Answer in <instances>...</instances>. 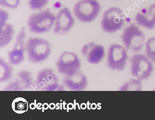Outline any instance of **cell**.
I'll use <instances>...</instances> for the list:
<instances>
[{
    "label": "cell",
    "instance_id": "30bf717a",
    "mask_svg": "<svg viewBox=\"0 0 155 120\" xmlns=\"http://www.w3.org/2000/svg\"><path fill=\"white\" fill-rule=\"evenodd\" d=\"M75 24V19L70 10L67 7L61 8L56 16L53 33L64 35L69 32Z\"/></svg>",
    "mask_w": 155,
    "mask_h": 120
},
{
    "label": "cell",
    "instance_id": "9c48e42d",
    "mask_svg": "<svg viewBox=\"0 0 155 120\" xmlns=\"http://www.w3.org/2000/svg\"><path fill=\"white\" fill-rule=\"evenodd\" d=\"M56 66L59 72L63 75L80 70L81 62L76 53L66 51L60 55Z\"/></svg>",
    "mask_w": 155,
    "mask_h": 120
},
{
    "label": "cell",
    "instance_id": "8fae6325",
    "mask_svg": "<svg viewBox=\"0 0 155 120\" xmlns=\"http://www.w3.org/2000/svg\"><path fill=\"white\" fill-rule=\"evenodd\" d=\"M26 37V29L22 27L17 35L13 49L8 53L9 62L12 65L20 64L25 60Z\"/></svg>",
    "mask_w": 155,
    "mask_h": 120
},
{
    "label": "cell",
    "instance_id": "2e32d148",
    "mask_svg": "<svg viewBox=\"0 0 155 120\" xmlns=\"http://www.w3.org/2000/svg\"><path fill=\"white\" fill-rule=\"evenodd\" d=\"M14 34L15 31L12 25L6 23L0 25V48L8 45L13 39Z\"/></svg>",
    "mask_w": 155,
    "mask_h": 120
},
{
    "label": "cell",
    "instance_id": "8992f818",
    "mask_svg": "<svg viewBox=\"0 0 155 120\" xmlns=\"http://www.w3.org/2000/svg\"><path fill=\"white\" fill-rule=\"evenodd\" d=\"M130 62L131 74L141 81L148 79L153 72L152 62L143 55H135L130 59Z\"/></svg>",
    "mask_w": 155,
    "mask_h": 120
},
{
    "label": "cell",
    "instance_id": "4fadbf2b",
    "mask_svg": "<svg viewBox=\"0 0 155 120\" xmlns=\"http://www.w3.org/2000/svg\"><path fill=\"white\" fill-rule=\"evenodd\" d=\"M62 81L65 87L72 91H83L88 85L87 78L80 70L63 75Z\"/></svg>",
    "mask_w": 155,
    "mask_h": 120
},
{
    "label": "cell",
    "instance_id": "52a82bcc",
    "mask_svg": "<svg viewBox=\"0 0 155 120\" xmlns=\"http://www.w3.org/2000/svg\"><path fill=\"white\" fill-rule=\"evenodd\" d=\"M60 85L58 73L51 68L39 71L36 80V87L40 91H55Z\"/></svg>",
    "mask_w": 155,
    "mask_h": 120
},
{
    "label": "cell",
    "instance_id": "ba28073f",
    "mask_svg": "<svg viewBox=\"0 0 155 120\" xmlns=\"http://www.w3.org/2000/svg\"><path fill=\"white\" fill-rule=\"evenodd\" d=\"M128 59L126 48L120 45L112 44L108 52L107 65L113 71L120 72L124 70Z\"/></svg>",
    "mask_w": 155,
    "mask_h": 120
},
{
    "label": "cell",
    "instance_id": "3957f363",
    "mask_svg": "<svg viewBox=\"0 0 155 120\" xmlns=\"http://www.w3.org/2000/svg\"><path fill=\"white\" fill-rule=\"evenodd\" d=\"M101 10L97 0H80L74 5L73 14L80 22L89 23L97 18Z\"/></svg>",
    "mask_w": 155,
    "mask_h": 120
},
{
    "label": "cell",
    "instance_id": "9a60e30c",
    "mask_svg": "<svg viewBox=\"0 0 155 120\" xmlns=\"http://www.w3.org/2000/svg\"><path fill=\"white\" fill-rule=\"evenodd\" d=\"M137 22L140 26L148 29L155 26V4L151 5L147 9L138 12L135 16Z\"/></svg>",
    "mask_w": 155,
    "mask_h": 120
},
{
    "label": "cell",
    "instance_id": "603a6c76",
    "mask_svg": "<svg viewBox=\"0 0 155 120\" xmlns=\"http://www.w3.org/2000/svg\"><path fill=\"white\" fill-rule=\"evenodd\" d=\"M9 17L8 12L5 10H0V25H3L7 23Z\"/></svg>",
    "mask_w": 155,
    "mask_h": 120
},
{
    "label": "cell",
    "instance_id": "6da1fadb",
    "mask_svg": "<svg viewBox=\"0 0 155 120\" xmlns=\"http://www.w3.org/2000/svg\"><path fill=\"white\" fill-rule=\"evenodd\" d=\"M51 51L50 43L42 38H30L26 43L28 60L32 63H38L45 61L50 55Z\"/></svg>",
    "mask_w": 155,
    "mask_h": 120
},
{
    "label": "cell",
    "instance_id": "d6986e66",
    "mask_svg": "<svg viewBox=\"0 0 155 120\" xmlns=\"http://www.w3.org/2000/svg\"><path fill=\"white\" fill-rule=\"evenodd\" d=\"M28 105L27 100L22 97H18L12 102V108L15 112L23 113L28 110Z\"/></svg>",
    "mask_w": 155,
    "mask_h": 120
},
{
    "label": "cell",
    "instance_id": "ac0fdd59",
    "mask_svg": "<svg viewBox=\"0 0 155 120\" xmlns=\"http://www.w3.org/2000/svg\"><path fill=\"white\" fill-rule=\"evenodd\" d=\"M119 91H140L142 90L141 81L138 79H131L119 88Z\"/></svg>",
    "mask_w": 155,
    "mask_h": 120
},
{
    "label": "cell",
    "instance_id": "7402d4cb",
    "mask_svg": "<svg viewBox=\"0 0 155 120\" xmlns=\"http://www.w3.org/2000/svg\"><path fill=\"white\" fill-rule=\"evenodd\" d=\"M20 2V0H0V5L6 8L14 9L19 5Z\"/></svg>",
    "mask_w": 155,
    "mask_h": 120
},
{
    "label": "cell",
    "instance_id": "44dd1931",
    "mask_svg": "<svg viewBox=\"0 0 155 120\" xmlns=\"http://www.w3.org/2000/svg\"><path fill=\"white\" fill-rule=\"evenodd\" d=\"M49 0H28L29 7L32 10H40L46 6Z\"/></svg>",
    "mask_w": 155,
    "mask_h": 120
},
{
    "label": "cell",
    "instance_id": "ffe728a7",
    "mask_svg": "<svg viewBox=\"0 0 155 120\" xmlns=\"http://www.w3.org/2000/svg\"><path fill=\"white\" fill-rule=\"evenodd\" d=\"M146 56L155 63V37L149 38L145 43Z\"/></svg>",
    "mask_w": 155,
    "mask_h": 120
},
{
    "label": "cell",
    "instance_id": "277c9868",
    "mask_svg": "<svg viewBox=\"0 0 155 120\" xmlns=\"http://www.w3.org/2000/svg\"><path fill=\"white\" fill-rule=\"evenodd\" d=\"M145 35L138 27L132 23L123 30L121 40L127 50L135 52L141 51L145 44Z\"/></svg>",
    "mask_w": 155,
    "mask_h": 120
},
{
    "label": "cell",
    "instance_id": "5b68a950",
    "mask_svg": "<svg viewBox=\"0 0 155 120\" xmlns=\"http://www.w3.org/2000/svg\"><path fill=\"white\" fill-rule=\"evenodd\" d=\"M124 23V13L118 7H111L103 13L101 25L106 32H115L121 29Z\"/></svg>",
    "mask_w": 155,
    "mask_h": 120
},
{
    "label": "cell",
    "instance_id": "7c38bea8",
    "mask_svg": "<svg viewBox=\"0 0 155 120\" xmlns=\"http://www.w3.org/2000/svg\"><path fill=\"white\" fill-rule=\"evenodd\" d=\"M32 74L28 70L19 72L15 77L3 89L5 91H23L30 89L33 85Z\"/></svg>",
    "mask_w": 155,
    "mask_h": 120
},
{
    "label": "cell",
    "instance_id": "5bb4252c",
    "mask_svg": "<svg viewBox=\"0 0 155 120\" xmlns=\"http://www.w3.org/2000/svg\"><path fill=\"white\" fill-rule=\"evenodd\" d=\"M82 55L87 59L88 62L91 64H97L101 62L105 56L104 46L96 44L93 42L86 44L81 49Z\"/></svg>",
    "mask_w": 155,
    "mask_h": 120
},
{
    "label": "cell",
    "instance_id": "7a4b0ae2",
    "mask_svg": "<svg viewBox=\"0 0 155 120\" xmlns=\"http://www.w3.org/2000/svg\"><path fill=\"white\" fill-rule=\"evenodd\" d=\"M56 16L48 10L34 13L29 17L27 25L31 32L42 34L50 32L54 26Z\"/></svg>",
    "mask_w": 155,
    "mask_h": 120
},
{
    "label": "cell",
    "instance_id": "e0dca14e",
    "mask_svg": "<svg viewBox=\"0 0 155 120\" xmlns=\"http://www.w3.org/2000/svg\"><path fill=\"white\" fill-rule=\"evenodd\" d=\"M12 65L0 58V82H7L12 78L14 70Z\"/></svg>",
    "mask_w": 155,
    "mask_h": 120
}]
</instances>
